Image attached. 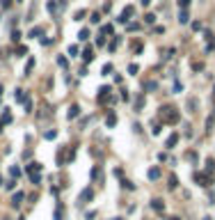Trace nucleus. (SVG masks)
<instances>
[{
    "label": "nucleus",
    "mask_w": 215,
    "mask_h": 220,
    "mask_svg": "<svg viewBox=\"0 0 215 220\" xmlns=\"http://www.w3.org/2000/svg\"><path fill=\"white\" fill-rule=\"evenodd\" d=\"M0 94H2V85H0Z\"/></svg>",
    "instance_id": "49530a36"
},
{
    "label": "nucleus",
    "mask_w": 215,
    "mask_h": 220,
    "mask_svg": "<svg viewBox=\"0 0 215 220\" xmlns=\"http://www.w3.org/2000/svg\"><path fill=\"white\" fill-rule=\"evenodd\" d=\"M0 53H2V51H0Z\"/></svg>",
    "instance_id": "864d4df0"
},
{
    "label": "nucleus",
    "mask_w": 215,
    "mask_h": 220,
    "mask_svg": "<svg viewBox=\"0 0 215 220\" xmlns=\"http://www.w3.org/2000/svg\"><path fill=\"white\" fill-rule=\"evenodd\" d=\"M174 92H183V85H181V83H174Z\"/></svg>",
    "instance_id": "79ce46f5"
},
{
    "label": "nucleus",
    "mask_w": 215,
    "mask_h": 220,
    "mask_svg": "<svg viewBox=\"0 0 215 220\" xmlns=\"http://www.w3.org/2000/svg\"><path fill=\"white\" fill-rule=\"evenodd\" d=\"M144 23L153 25V23H156V14H146V16H144Z\"/></svg>",
    "instance_id": "a878e982"
},
{
    "label": "nucleus",
    "mask_w": 215,
    "mask_h": 220,
    "mask_svg": "<svg viewBox=\"0 0 215 220\" xmlns=\"http://www.w3.org/2000/svg\"><path fill=\"white\" fill-rule=\"evenodd\" d=\"M133 14H135V7H133V5H128V7H126V9L119 14V18H117V21H119V23H126V21H128Z\"/></svg>",
    "instance_id": "7ed1b4c3"
},
{
    "label": "nucleus",
    "mask_w": 215,
    "mask_h": 220,
    "mask_svg": "<svg viewBox=\"0 0 215 220\" xmlns=\"http://www.w3.org/2000/svg\"><path fill=\"white\" fill-rule=\"evenodd\" d=\"M30 181H32V184H39V181H41V176H39V172H37V174H30Z\"/></svg>",
    "instance_id": "7c9ffc66"
},
{
    "label": "nucleus",
    "mask_w": 215,
    "mask_h": 220,
    "mask_svg": "<svg viewBox=\"0 0 215 220\" xmlns=\"http://www.w3.org/2000/svg\"><path fill=\"white\" fill-rule=\"evenodd\" d=\"M83 18H85V9H80V12L76 14V21H83Z\"/></svg>",
    "instance_id": "c9c22d12"
},
{
    "label": "nucleus",
    "mask_w": 215,
    "mask_h": 220,
    "mask_svg": "<svg viewBox=\"0 0 215 220\" xmlns=\"http://www.w3.org/2000/svg\"><path fill=\"white\" fill-rule=\"evenodd\" d=\"M160 119H163V124H176L179 122V110L172 106L160 108Z\"/></svg>",
    "instance_id": "f257e3e1"
},
{
    "label": "nucleus",
    "mask_w": 215,
    "mask_h": 220,
    "mask_svg": "<svg viewBox=\"0 0 215 220\" xmlns=\"http://www.w3.org/2000/svg\"><path fill=\"white\" fill-rule=\"evenodd\" d=\"M92 23H101V14H92Z\"/></svg>",
    "instance_id": "e433bc0d"
},
{
    "label": "nucleus",
    "mask_w": 215,
    "mask_h": 220,
    "mask_svg": "<svg viewBox=\"0 0 215 220\" xmlns=\"http://www.w3.org/2000/svg\"><path fill=\"white\" fill-rule=\"evenodd\" d=\"M213 94H215V87H213Z\"/></svg>",
    "instance_id": "3c124183"
},
{
    "label": "nucleus",
    "mask_w": 215,
    "mask_h": 220,
    "mask_svg": "<svg viewBox=\"0 0 215 220\" xmlns=\"http://www.w3.org/2000/svg\"><path fill=\"white\" fill-rule=\"evenodd\" d=\"M43 138H46V140H55V138H57V131H55V129H53V131H46Z\"/></svg>",
    "instance_id": "5701e85b"
},
{
    "label": "nucleus",
    "mask_w": 215,
    "mask_h": 220,
    "mask_svg": "<svg viewBox=\"0 0 215 220\" xmlns=\"http://www.w3.org/2000/svg\"><path fill=\"white\" fill-rule=\"evenodd\" d=\"M112 71H114V67H112L110 62H108V64L103 67V76H108V73H112Z\"/></svg>",
    "instance_id": "c85d7f7f"
},
{
    "label": "nucleus",
    "mask_w": 215,
    "mask_h": 220,
    "mask_svg": "<svg viewBox=\"0 0 215 220\" xmlns=\"http://www.w3.org/2000/svg\"><path fill=\"white\" fill-rule=\"evenodd\" d=\"M28 174H35V172H41V163H37V160H32V163H28L25 165Z\"/></svg>",
    "instance_id": "39448f33"
},
{
    "label": "nucleus",
    "mask_w": 215,
    "mask_h": 220,
    "mask_svg": "<svg viewBox=\"0 0 215 220\" xmlns=\"http://www.w3.org/2000/svg\"><path fill=\"white\" fill-rule=\"evenodd\" d=\"M119 41H121V37H114L110 41V51H117V46H119Z\"/></svg>",
    "instance_id": "b1692460"
},
{
    "label": "nucleus",
    "mask_w": 215,
    "mask_h": 220,
    "mask_svg": "<svg viewBox=\"0 0 215 220\" xmlns=\"http://www.w3.org/2000/svg\"><path fill=\"white\" fill-rule=\"evenodd\" d=\"M151 206H153L156 211H163V209H165V204H163V200H151Z\"/></svg>",
    "instance_id": "a211bd4d"
},
{
    "label": "nucleus",
    "mask_w": 215,
    "mask_h": 220,
    "mask_svg": "<svg viewBox=\"0 0 215 220\" xmlns=\"http://www.w3.org/2000/svg\"><path fill=\"white\" fill-rule=\"evenodd\" d=\"M78 115H80V106H78V103H73V106L69 108V113H67V119H76Z\"/></svg>",
    "instance_id": "423d86ee"
},
{
    "label": "nucleus",
    "mask_w": 215,
    "mask_h": 220,
    "mask_svg": "<svg viewBox=\"0 0 215 220\" xmlns=\"http://www.w3.org/2000/svg\"><path fill=\"white\" fill-rule=\"evenodd\" d=\"M179 7L181 9H188L190 7V0H179Z\"/></svg>",
    "instance_id": "473e14b6"
},
{
    "label": "nucleus",
    "mask_w": 215,
    "mask_h": 220,
    "mask_svg": "<svg viewBox=\"0 0 215 220\" xmlns=\"http://www.w3.org/2000/svg\"><path fill=\"white\" fill-rule=\"evenodd\" d=\"M142 103H144V99L140 97V99H138V101H135V110H140V108H142Z\"/></svg>",
    "instance_id": "a19ab883"
},
{
    "label": "nucleus",
    "mask_w": 215,
    "mask_h": 220,
    "mask_svg": "<svg viewBox=\"0 0 215 220\" xmlns=\"http://www.w3.org/2000/svg\"><path fill=\"white\" fill-rule=\"evenodd\" d=\"M204 220H213V218H204Z\"/></svg>",
    "instance_id": "8fccbe9b"
},
{
    "label": "nucleus",
    "mask_w": 215,
    "mask_h": 220,
    "mask_svg": "<svg viewBox=\"0 0 215 220\" xmlns=\"http://www.w3.org/2000/svg\"><path fill=\"white\" fill-rule=\"evenodd\" d=\"M23 197H25V195L21 193V190H18V193H14V195H12V206H14V209H16V206H21Z\"/></svg>",
    "instance_id": "0eeeda50"
},
{
    "label": "nucleus",
    "mask_w": 215,
    "mask_h": 220,
    "mask_svg": "<svg viewBox=\"0 0 215 220\" xmlns=\"http://www.w3.org/2000/svg\"><path fill=\"white\" fill-rule=\"evenodd\" d=\"M18 39H21V32H18V30H14V32H12V41H14V44H16Z\"/></svg>",
    "instance_id": "2f4dec72"
},
{
    "label": "nucleus",
    "mask_w": 215,
    "mask_h": 220,
    "mask_svg": "<svg viewBox=\"0 0 215 220\" xmlns=\"http://www.w3.org/2000/svg\"><path fill=\"white\" fill-rule=\"evenodd\" d=\"M167 186H169V190H174V188L179 186V179H176V174H172V176H169V184H167Z\"/></svg>",
    "instance_id": "aec40b11"
},
{
    "label": "nucleus",
    "mask_w": 215,
    "mask_h": 220,
    "mask_svg": "<svg viewBox=\"0 0 215 220\" xmlns=\"http://www.w3.org/2000/svg\"><path fill=\"white\" fill-rule=\"evenodd\" d=\"M0 122H2V124H9V122H12V115H9L7 110H5V113H2V119H0Z\"/></svg>",
    "instance_id": "bb28decb"
},
{
    "label": "nucleus",
    "mask_w": 215,
    "mask_h": 220,
    "mask_svg": "<svg viewBox=\"0 0 215 220\" xmlns=\"http://www.w3.org/2000/svg\"><path fill=\"white\" fill-rule=\"evenodd\" d=\"M14 99H16L18 103H21V101H28V99H25V92H23V89H16V92H14Z\"/></svg>",
    "instance_id": "f3484780"
},
{
    "label": "nucleus",
    "mask_w": 215,
    "mask_h": 220,
    "mask_svg": "<svg viewBox=\"0 0 215 220\" xmlns=\"http://www.w3.org/2000/svg\"><path fill=\"white\" fill-rule=\"evenodd\" d=\"M96 46H105V37H103V35H101L98 39H96Z\"/></svg>",
    "instance_id": "ea45409f"
},
{
    "label": "nucleus",
    "mask_w": 215,
    "mask_h": 220,
    "mask_svg": "<svg viewBox=\"0 0 215 220\" xmlns=\"http://www.w3.org/2000/svg\"><path fill=\"white\" fill-rule=\"evenodd\" d=\"M0 131H2V122H0Z\"/></svg>",
    "instance_id": "de8ad7c7"
},
{
    "label": "nucleus",
    "mask_w": 215,
    "mask_h": 220,
    "mask_svg": "<svg viewBox=\"0 0 215 220\" xmlns=\"http://www.w3.org/2000/svg\"><path fill=\"white\" fill-rule=\"evenodd\" d=\"M121 184H124V188H128V190H135V186L130 184V181H121Z\"/></svg>",
    "instance_id": "4c0bfd02"
},
{
    "label": "nucleus",
    "mask_w": 215,
    "mask_h": 220,
    "mask_svg": "<svg viewBox=\"0 0 215 220\" xmlns=\"http://www.w3.org/2000/svg\"><path fill=\"white\" fill-rule=\"evenodd\" d=\"M69 55L73 57V55H78V46H69Z\"/></svg>",
    "instance_id": "f704fd0d"
},
{
    "label": "nucleus",
    "mask_w": 215,
    "mask_h": 220,
    "mask_svg": "<svg viewBox=\"0 0 215 220\" xmlns=\"http://www.w3.org/2000/svg\"><path fill=\"white\" fill-rule=\"evenodd\" d=\"M101 35H112V25H110V23L101 28Z\"/></svg>",
    "instance_id": "cd10ccee"
},
{
    "label": "nucleus",
    "mask_w": 215,
    "mask_h": 220,
    "mask_svg": "<svg viewBox=\"0 0 215 220\" xmlns=\"http://www.w3.org/2000/svg\"><path fill=\"white\" fill-rule=\"evenodd\" d=\"M53 220H64V206H62L60 202H57V206H55V216H53Z\"/></svg>",
    "instance_id": "1a4fd4ad"
},
{
    "label": "nucleus",
    "mask_w": 215,
    "mask_h": 220,
    "mask_svg": "<svg viewBox=\"0 0 215 220\" xmlns=\"http://www.w3.org/2000/svg\"><path fill=\"white\" fill-rule=\"evenodd\" d=\"M140 5H142V7H149V5H151V0H140Z\"/></svg>",
    "instance_id": "37998d69"
},
{
    "label": "nucleus",
    "mask_w": 215,
    "mask_h": 220,
    "mask_svg": "<svg viewBox=\"0 0 215 220\" xmlns=\"http://www.w3.org/2000/svg\"><path fill=\"white\" fill-rule=\"evenodd\" d=\"M158 176H160V167H151V170H149V179H151V181H156Z\"/></svg>",
    "instance_id": "ddd939ff"
},
{
    "label": "nucleus",
    "mask_w": 215,
    "mask_h": 220,
    "mask_svg": "<svg viewBox=\"0 0 215 220\" xmlns=\"http://www.w3.org/2000/svg\"><path fill=\"white\" fill-rule=\"evenodd\" d=\"M206 165H208V172L213 174V170H215V160H213V158H208V160H206Z\"/></svg>",
    "instance_id": "c756f323"
},
{
    "label": "nucleus",
    "mask_w": 215,
    "mask_h": 220,
    "mask_svg": "<svg viewBox=\"0 0 215 220\" xmlns=\"http://www.w3.org/2000/svg\"><path fill=\"white\" fill-rule=\"evenodd\" d=\"M9 5H12V0H2V7H5V9H7Z\"/></svg>",
    "instance_id": "c03bdc74"
},
{
    "label": "nucleus",
    "mask_w": 215,
    "mask_h": 220,
    "mask_svg": "<svg viewBox=\"0 0 215 220\" xmlns=\"http://www.w3.org/2000/svg\"><path fill=\"white\" fill-rule=\"evenodd\" d=\"M144 89H149V92H153V89H158V83H156V80H149V83L144 85Z\"/></svg>",
    "instance_id": "412c9836"
},
{
    "label": "nucleus",
    "mask_w": 215,
    "mask_h": 220,
    "mask_svg": "<svg viewBox=\"0 0 215 220\" xmlns=\"http://www.w3.org/2000/svg\"><path fill=\"white\" fill-rule=\"evenodd\" d=\"M9 172H12V176H14V179H18V176H21V167L12 165V170H9Z\"/></svg>",
    "instance_id": "393cba45"
},
{
    "label": "nucleus",
    "mask_w": 215,
    "mask_h": 220,
    "mask_svg": "<svg viewBox=\"0 0 215 220\" xmlns=\"http://www.w3.org/2000/svg\"><path fill=\"white\" fill-rule=\"evenodd\" d=\"M188 21H190V14H188V9H181V12H179V23H181V25H185Z\"/></svg>",
    "instance_id": "9b49d317"
},
{
    "label": "nucleus",
    "mask_w": 215,
    "mask_h": 220,
    "mask_svg": "<svg viewBox=\"0 0 215 220\" xmlns=\"http://www.w3.org/2000/svg\"><path fill=\"white\" fill-rule=\"evenodd\" d=\"M83 60H85V62H92V60H94V48H92V46L83 51Z\"/></svg>",
    "instance_id": "f8f14e48"
},
{
    "label": "nucleus",
    "mask_w": 215,
    "mask_h": 220,
    "mask_svg": "<svg viewBox=\"0 0 215 220\" xmlns=\"http://www.w3.org/2000/svg\"><path fill=\"white\" fill-rule=\"evenodd\" d=\"M32 69H35V60L30 57V60H28V64H25V69H23V73H25V76H30V73H32Z\"/></svg>",
    "instance_id": "4468645a"
},
{
    "label": "nucleus",
    "mask_w": 215,
    "mask_h": 220,
    "mask_svg": "<svg viewBox=\"0 0 215 220\" xmlns=\"http://www.w3.org/2000/svg\"><path fill=\"white\" fill-rule=\"evenodd\" d=\"M14 53H16V57H23V55L28 53V46H16V48H14Z\"/></svg>",
    "instance_id": "6ab92c4d"
},
{
    "label": "nucleus",
    "mask_w": 215,
    "mask_h": 220,
    "mask_svg": "<svg viewBox=\"0 0 215 220\" xmlns=\"http://www.w3.org/2000/svg\"><path fill=\"white\" fill-rule=\"evenodd\" d=\"M195 108H197V99H190L188 101V113H195Z\"/></svg>",
    "instance_id": "4be33fe9"
},
{
    "label": "nucleus",
    "mask_w": 215,
    "mask_h": 220,
    "mask_svg": "<svg viewBox=\"0 0 215 220\" xmlns=\"http://www.w3.org/2000/svg\"><path fill=\"white\" fill-rule=\"evenodd\" d=\"M195 181H197L199 186L208 188V186L213 184V174H211V172H195Z\"/></svg>",
    "instance_id": "f03ea898"
},
{
    "label": "nucleus",
    "mask_w": 215,
    "mask_h": 220,
    "mask_svg": "<svg viewBox=\"0 0 215 220\" xmlns=\"http://www.w3.org/2000/svg\"><path fill=\"white\" fill-rule=\"evenodd\" d=\"M128 73H130V76H135V73H138V64H130V67H128Z\"/></svg>",
    "instance_id": "72a5a7b5"
},
{
    "label": "nucleus",
    "mask_w": 215,
    "mask_h": 220,
    "mask_svg": "<svg viewBox=\"0 0 215 220\" xmlns=\"http://www.w3.org/2000/svg\"><path fill=\"white\" fill-rule=\"evenodd\" d=\"M28 37H30V39H37V37H43V28H32V30H30V32H28Z\"/></svg>",
    "instance_id": "6e6552de"
},
{
    "label": "nucleus",
    "mask_w": 215,
    "mask_h": 220,
    "mask_svg": "<svg viewBox=\"0 0 215 220\" xmlns=\"http://www.w3.org/2000/svg\"><path fill=\"white\" fill-rule=\"evenodd\" d=\"M105 124H108V129H112V126L117 124V115L110 113V115H108V119H105Z\"/></svg>",
    "instance_id": "2eb2a0df"
},
{
    "label": "nucleus",
    "mask_w": 215,
    "mask_h": 220,
    "mask_svg": "<svg viewBox=\"0 0 215 220\" xmlns=\"http://www.w3.org/2000/svg\"><path fill=\"white\" fill-rule=\"evenodd\" d=\"M112 220H121V218H112Z\"/></svg>",
    "instance_id": "09e8293b"
},
{
    "label": "nucleus",
    "mask_w": 215,
    "mask_h": 220,
    "mask_svg": "<svg viewBox=\"0 0 215 220\" xmlns=\"http://www.w3.org/2000/svg\"><path fill=\"white\" fill-rule=\"evenodd\" d=\"M92 197H94V190H92V188H85V190L80 193V197H78V204H85V202H89Z\"/></svg>",
    "instance_id": "20e7f679"
},
{
    "label": "nucleus",
    "mask_w": 215,
    "mask_h": 220,
    "mask_svg": "<svg viewBox=\"0 0 215 220\" xmlns=\"http://www.w3.org/2000/svg\"><path fill=\"white\" fill-rule=\"evenodd\" d=\"M16 2H21V0H16Z\"/></svg>",
    "instance_id": "603ef678"
},
{
    "label": "nucleus",
    "mask_w": 215,
    "mask_h": 220,
    "mask_svg": "<svg viewBox=\"0 0 215 220\" xmlns=\"http://www.w3.org/2000/svg\"><path fill=\"white\" fill-rule=\"evenodd\" d=\"M176 142H179V133H172V135L167 138V142H165V147H167V149H172Z\"/></svg>",
    "instance_id": "9d476101"
},
{
    "label": "nucleus",
    "mask_w": 215,
    "mask_h": 220,
    "mask_svg": "<svg viewBox=\"0 0 215 220\" xmlns=\"http://www.w3.org/2000/svg\"><path fill=\"white\" fill-rule=\"evenodd\" d=\"M78 39H80V41H87V39H89V30H87V28H83V30L78 32Z\"/></svg>",
    "instance_id": "dca6fc26"
},
{
    "label": "nucleus",
    "mask_w": 215,
    "mask_h": 220,
    "mask_svg": "<svg viewBox=\"0 0 215 220\" xmlns=\"http://www.w3.org/2000/svg\"><path fill=\"white\" fill-rule=\"evenodd\" d=\"M192 30H195V32H199V30H201V23H199V21H195V23H192Z\"/></svg>",
    "instance_id": "58836bf2"
},
{
    "label": "nucleus",
    "mask_w": 215,
    "mask_h": 220,
    "mask_svg": "<svg viewBox=\"0 0 215 220\" xmlns=\"http://www.w3.org/2000/svg\"><path fill=\"white\" fill-rule=\"evenodd\" d=\"M169 220H179V218H176V216H174V218H169Z\"/></svg>",
    "instance_id": "a18cd8bd"
}]
</instances>
